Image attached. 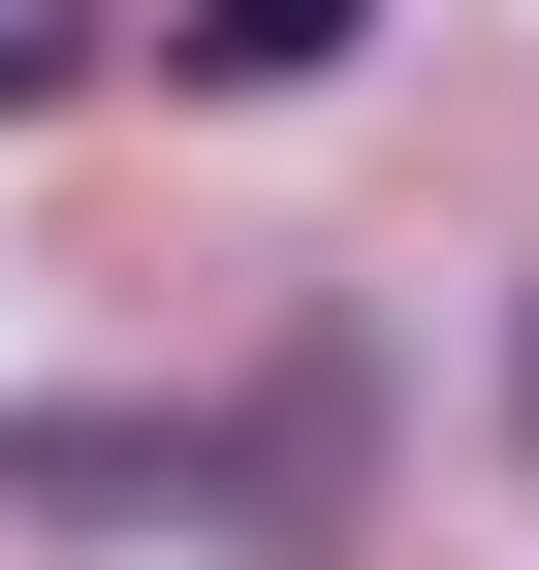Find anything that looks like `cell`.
<instances>
[{
	"label": "cell",
	"mask_w": 539,
	"mask_h": 570,
	"mask_svg": "<svg viewBox=\"0 0 539 570\" xmlns=\"http://www.w3.org/2000/svg\"><path fill=\"white\" fill-rule=\"evenodd\" d=\"M0 475H32V508H254V539H317L350 508V381L286 348V381H223V412H32Z\"/></svg>",
	"instance_id": "obj_1"
},
{
	"label": "cell",
	"mask_w": 539,
	"mask_h": 570,
	"mask_svg": "<svg viewBox=\"0 0 539 570\" xmlns=\"http://www.w3.org/2000/svg\"><path fill=\"white\" fill-rule=\"evenodd\" d=\"M350 63V0H190V96H317Z\"/></svg>",
	"instance_id": "obj_2"
}]
</instances>
